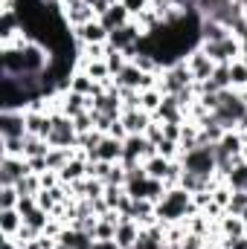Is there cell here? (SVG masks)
Returning a JSON list of instances; mask_svg holds the SVG:
<instances>
[{"instance_id":"1","label":"cell","mask_w":247,"mask_h":249,"mask_svg":"<svg viewBox=\"0 0 247 249\" xmlns=\"http://www.w3.org/2000/svg\"><path fill=\"white\" fill-rule=\"evenodd\" d=\"M154 212H157V220L163 226H175V223L189 220L198 212V206L192 200V191H186L184 186H172L166 188V197L160 203H154Z\"/></svg>"},{"instance_id":"2","label":"cell","mask_w":247,"mask_h":249,"mask_svg":"<svg viewBox=\"0 0 247 249\" xmlns=\"http://www.w3.org/2000/svg\"><path fill=\"white\" fill-rule=\"evenodd\" d=\"M215 113V119L224 124V130H236L239 122H242V116L247 113L245 107V96H242V90H221L218 93V107L212 110Z\"/></svg>"},{"instance_id":"3","label":"cell","mask_w":247,"mask_h":249,"mask_svg":"<svg viewBox=\"0 0 247 249\" xmlns=\"http://www.w3.org/2000/svg\"><path fill=\"white\" fill-rule=\"evenodd\" d=\"M184 171L201 174V177H218V165H215V145H198L192 151H186L181 157Z\"/></svg>"},{"instance_id":"4","label":"cell","mask_w":247,"mask_h":249,"mask_svg":"<svg viewBox=\"0 0 247 249\" xmlns=\"http://www.w3.org/2000/svg\"><path fill=\"white\" fill-rule=\"evenodd\" d=\"M189 87H195V75H192V70L186 67V61L172 64V67H166V70L160 72V90H163L166 96H178V93H184Z\"/></svg>"},{"instance_id":"5","label":"cell","mask_w":247,"mask_h":249,"mask_svg":"<svg viewBox=\"0 0 247 249\" xmlns=\"http://www.w3.org/2000/svg\"><path fill=\"white\" fill-rule=\"evenodd\" d=\"M50 116H53V130H50L47 142L53 148H79V130H76L73 119L64 116L62 110H53Z\"/></svg>"},{"instance_id":"6","label":"cell","mask_w":247,"mask_h":249,"mask_svg":"<svg viewBox=\"0 0 247 249\" xmlns=\"http://www.w3.org/2000/svg\"><path fill=\"white\" fill-rule=\"evenodd\" d=\"M201 50H204L215 64H233L245 55V44H242V38H236V35H230V38H224V41H215V44H201Z\"/></svg>"},{"instance_id":"7","label":"cell","mask_w":247,"mask_h":249,"mask_svg":"<svg viewBox=\"0 0 247 249\" xmlns=\"http://www.w3.org/2000/svg\"><path fill=\"white\" fill-rule=\"evenodd\" d=\"M29 171L26 157H0V186H18Z\"/></svg>"},{"instance_id":"8","label":"cell","mask_w":247,"mask_h":249,"mask_svg":"<svg viewBox=\"0 0 247 249\" xmlns=\"http://www.w3.org/2000/svg\"><path fill=\"white\" fill-rule=\"evenodd\" d=\"M26 136V113L23 110H0V139Z\"/></svg>"},{"instance_id":"9","label":"cell","mask_w":247,"mask_h":249,"mask_svg":"<svg viewBox=\"0 0 247 249\" xmlns=\"http://www.w3.org/2000/svg\"><path fill=\"white\" fill-rule=\"evenodd\" d=\"M186 67L192 70V75H195V81H206V78H212V72H215V61L201 50V47H195L189 55L184 58Z\"/></svg>"},{"instance_id":"10","label":"cell","mask_w":247,"mask_h":249,"mask_svg":"<svg viewBox=\"0 0 247 249\" xmlns=\"http://www.w3.org/2000/svg\"><path fill=\"white\" fill-rule=\"evenodd\" d=\"M93 107V96H82V93H73V90H67L62 93V102H59V110H62L64 116H70V119H76V116H82V113H87Z\"/></svg>"},{"instance_id":"11","label":"cell","mask_w":247,"mask_h":249,"mask_svg":"<svg viewBox=\"0 0 247 249\" xmlns=\"http://www.w3.org/2000/svg\"><path fill=\"white\" fill-rule=\"evenodd\" d=\"M108 29L102 26V20L96 18V20H90V23H84V26H79V29H73V38L79 41V44H108Z\"/></svg>"},{"instance_id":"12","label":"cell","mask_w":247,"mask_h":249,"mask_svg":"<svg viewBox=\"0 0 247 249\" xmlns=\"http://www.w3.org/2000/svg\"><path fill=\"white\" fill-rule=\"evenodd\" d=\"M23 113H26V133L29 136H41V139L50 136V130H53L50 110H23Z\"/></svg>"},{"instance_id":"13","label":"cell","mask_w":247,"mask_h":249,"mask_svg":"<svg viewBox=\"0 0 247 249\" xmlns=\"http://www.w3.org/2000/svg\"><path fill=\"white\" fill-rule=\"evenodd\" d=\"M84 177H87V157H84V151H79L62 171H59V180H62L64 186H73V183H79Z\"/></svg>"},{"instance_id":"14","label":"cell","mask_w":247,"mask_h":249,"mask_svg":"<svg viewBox=\"0 0 247 249\" xmlns=\"http://www.w3.org/2000/svg\"><path fill=\"white\" fill-rule=\"evenodd\" d=\"M64 15V23L70 26V29H79V26H84V23H90V20H96V12L87 6V3H76V6H64L62 9Z\"/></svg>"},{"instance_id":"15","label":"cell","mask_w":247,"mask_h":249,"mask_svg":"<svg viewBox=\"0 0 247 249\" xmlns=\"http://www.w3.org/2000/svg\"><path fill=\"white\" fill-rule=\"evenodd\" d=\"M140 232H143V226L134 220V217H123L120 220V226H117V247L120 249H134V244L140 241Z\"/></svg>"},{"instance_id":"16","label":"cell","mask_w":247,"mask_h":249,"mask_svg":"<svg viewBox=\"0 0 247 249\" xmlns=\"http://www.w3.org/2000/svg\"><path fill=\"white\" fill-rule=\"evenodd\" d=\"M201 44H215V41H224V38H230L233 32L221 23V20H215V18H201Z\"/></svg>"},{"instance_id":"17","label":"cell","mask_w":247,"mask_h":249,"mask_svg":"<svg viewBox=\"0 0 247 249\" xmlns=\"http://www.w3.org/2000/svg\"><path fill=\"white\" fill-rule=\"evenodd\" d=\"M154 119L157 122H186V110L181 107L178 96H166L163 105H160V110L154 113Z\"/></svg>"},{"instance_id":"18","label":"cell","mask_w":247,"mask_h":249,"mask_svg":"<svg viewBox=\"0 0 247 249\" xmlns=\"http://www.w3.org/2000/svg\"><path fill=\"white\" fill-rule=\"evenodd\" d=\"M123 124L128 133H145L148 130V124L154 122V116L151 113H145V110H123Z\"/></svg>"},{"instance_id":"19","label":"cell","mask_w":247,"mask_h":249,"mask_svg":"<svg viewBox=\"0 0 247 249\" xmlns=\"http://www.w3.org/2000/svg\"><path fill=\"white\" fill-rule=\"evenodd\" d=\"M79 70H84L96 84H105V90L114 84V75H111V70H108L105 58H99V61H79Z\"/></svg>"},{"instance_id":"20","label":"cell","mask_w":247,"mask_h":249,"mask_svg":"<svg viewBox=\"0 0 247 249\" xmlns=\"http://www.w3.org/2000/svg\"><path fill=\"white\" fill-rule=\"evenodd\" d=\"M23 226V214L18 209H0V235L3 238H15Z\"/></svg>"},{"instance_id":"21","label":"cell","mask_w":247,"mask_h":249,"mask_svg":"<svg viewBox=\"0 0 247 249\" xmlns=\"http://www.w3.org/2000/svg\"><path fill=\"white\" fill-rule=\"evenodd\" d=\"M218 232H221L227 241H233V238H247L245 235V220H242L239 214H230V212L221 214V220H218Z\"/></svg>"},{"instance_id":"22","label":"cell","mask_w":247,"mask_h":249,"mask_svg":"<svg viewBox=\"0 0 247 249\" xmlns=\"http://www.w3.org/2000/svg\"><path fill=\"white\" fill-rule=\"evenodd\" d=\"M99 20H102V26H105L108 32H114V29L125 26V23H131L134 18H131V12L125 9L123 3H117V6H111V9H108V12H105L102 18H99Z\"/></svg>"},{"instance_id":"23","label":"cell","mask_w":247,"mask_h":249,"mask_svg":"<svg viewBox=\"0 0 247 249\" xmlns=\"http://www.w3.org/2000/svg\"><path fill=\"white\" fill-rule=\"evenodd\" d=\"M245 145H247V136L242 130H227V133L221 136V142H218V148L227 151L230 157H242V154H245Z\"/></svg>"},{"instance_id":"24","label":"cell","mask_w":247,"mask_h":249,"mask_svg":"<svg viewBox=\"0 0 247 249\" xmlns=\"http://www.w3.org/2000/svg\"><path fill=\"white\" fill-rule=\"evenodd\" d=\"M224 183L233 188V191H247V160L242 157L224 177Z\"/></svg>"},{"instance_id":"25","label":"cell","mask_w":247,"mask_h":249,"mask_svg":"<svg viewBox=\"0 0 247 249\" xmlns=\"http://www.w3.org/2000/svg\"><path fill=\"white\" fill-rule=\"evenodd\" d=\"M163 99H166V93H163L160 87H151V90H140V107H143L145 113H151V116L160 110Z\"/></svg>"},{"instance_id":"26","label":"cell","mask_w":247,"mask_h":249,"mask_svg":"<svg viewBox=\"0 0 247 249\" xmlns=\"http://www.w3.org/2000/svg\"><path fill=\"white\" fill-rule=\"evenodd\" d=\"M143 75H145L143 70H137L134 64L128 61V67H125L123 72H120V75H114V84H117V87H131V90H140Z\"/></svg>"},{"instance_id":"27","label":"cell","mask_w":247,"mask_h":249,"mask_svg":"<svg viewBox=\"0 0 247 249\" xmlns=\"http://www.w3.org/2000/svg\"><path fill=\"white\" fill-rule=\"evenodd\" d=\"M143 165H145V174H148V177H154V180H166V177H169V168H172V160L154 154V157L145 160Z\"/></svg>"},{"instance_id":"28","label":"cell","mask_w":247,"mask_h":249,"mask_svg":"<svg viewBox=\"0 0 247 249\" xmlns=\"http://www.w3.org/2000/svg\"><path fill=\"white\" fill-rule=\"evenodd\" d=\"M76 154H79V148H50V154H47V165H50V171H62Z\"/></svg>"},{"instance_id":"29","label":"cell","mask_w":247,"mask_h":249,"mask_svg":"<svg viewBox=\"0 0 247 249\" xmlns=\"http://www.w3.org/2000/svg\"><path fill=\"white\" fill-rule=\"evenodd\" d=\"M50 142L47 139H41V136H29L26 133V139H23V157L26 160H32V157H47L50 154Z\"/></svg>"},{"instance_id":"30","label":"cell","mask_w":247,"mask_h":249,"mask_svg":"<svg viewBox=\"0 0 247 249\" xmlns=\"http://www.w3.org/2000/svg\"><path fill=\"white\" fill-rule=\"evenodd\" d=\"M102 139H105V133L102 130H87V133H79V151H84V154H93L99 145H102Z\"/></svg>"},{"instance_id":"31","label":"cell","mask_w":247,"mask_h":249,"mask_svg":"<svg viewBox=\"0 0 247 249\" xmlns=\"http://www.w3.org/2000/svg\"><path fill=\"white\" fill-rule=\"evenodd\" d=\"M230 84L233 90H247V64L242 58L230 64Z\"/></svg>"},{"instance_id":"32","label":"cell","mask_w":247,"mask_h":249,"mask_svg":"<svg viewBox=\"0 0 247 249\" xmlns=\"http://www.w3.org/2000/svg\"><path fill=\"white\" fill-rule=\"evenodd\" d=\"M105 64H108L111 75H120L125 67H128V55H125V53H120V50H114V47L108 44V55H105Z\"/></svg>"},{"instance_id":"33","label":"cell","mask_w":247,"mask_h":249,"mask_svg":"<svg viewBox=\"0 0 247 249\" xmlns=\"http://www.w3.org/2000/svg\"><path fill=\"white\" fill-rule=\"evenodd\" d=\"M131 64H134L137 70H143V72H163L160 61H157L154 55H148V53H137V55L131 58Z\"/></svg>"},{"instance_id":"34","label":"cell","mask_w":247,"mask_h":249,"mask_svg":"<svg viewBox=\"0 0 247 249\" xmlns=\"http://www.w3.org/2000/svg\"><path fill=\"white\" fill-rule=\"evenodd\" d=\"M15 188L21 191V197H35V194L41 191V174H26Z\"/></svg>"},{"instance_id":"35","label":"cell","mask_w":247,"mask_h":249,"mask_svg":"<svg viewBox=\"0 0 247 249\" xmlns=\"http://www.w3.org/2000/svg\"><path fill=\"white\" fill-rule=\"evenodd\" d=\"M23 139H26V136L0 139V157H23Z\"/></svg>"},{"instance_id":"36","label":"cell","mask_w":247,"mask_h":249,"mask_svg":"<svg viewBox=\"0 0 247 249\" xmlns=\"http://www.w3.org/2000/svg\"><path fill=\"white\" fill-rule=\"evenodd\" d=\"M117 226H120V223H114V220H108V217H99L93 238H96V241H114V238H117Z\"/></svg>"},{"instance_id":"37","label":"cell","mask_w":247,"mask_h":249,"mask_svg":"<svg viewBox=\"0 0 247 249\" xmlns=\"http://www.w3.org/2000/svg\"><path fill=\"white\" fill-rule=\"evenodd\" d=\"M23 223H26V226H32V229H38V232L44 235V229H47V223H50V212L35 209V212H29V214L23 217Z\"/></svg>"},{"instance_id":"38","label":"cell","mask_w":247,"mask_h":249,"mask_svg":"<svg viewBox=\"0 0 247 249\" xmlns=\"http://www.w3.org/2000/svg\"><path fill=\"white\" fill-rule=\"evenodd\" d=\"M21 191L15 186H0V209H18Z\"/></svg>"},{"instance_id":"39","label":"cell","mask_w":247,"mask_h":249,"mask_svg":"<svg viewBox=\"0 0 247 249\" xmlns=\"http://www.w3.org/2000/svg\"><path fill=\"white\" fill-rule=\"evenodd\" d=\"M157 154L166 157V160H181V157H184V148H181V142H175V139H163V142L157 145Z\"/></svg>"},{"instance_id":"40","label":"cell","mask_w":247,"mask_h":249,"mask_svg":"<svg viewBox=\"0 0 247 249\" xmlns=\"http://www.w3.org/2000/svg\"><path fill=\"white\" fill-rule=\"evenodd\" d=\"M212 81L218 90H230V64H215V72H212Z\"/></svg>"},{"instance_id":"41","label":"cell","mask_w":247,"mask_h":249,"mask_svg":"<svg viewBox=\"0 0 247 249\" xmlns=\"http://www.w3.org/2000/svg\"><path fill=\"white\" fill-rule=\"evenodd\" d=\"M212 200L227 212V206H230V200H233V188L227 186V183H218V186L212 188Z\"/></svg>"},{"instance_id":"42","label":"cell","mask_w":247,"mask_h":249,"mask_svg":"<svg viewBox=\"0 0 247 249\" xmlns=\"http://www.w3.org/2000/svg\"><path fill=\"white\" fill-rule=\"evenodd\" d=\"M120 3L131 12V18H140L143 12H148V9H151V0H120Z\"/></svg>"},{"instance_id":"43","label":"cell","mask_w":247,"mask_h":249,"mask_svg":"<svg viewBox=\"0 0 247 249\" xmlns=\"http://www.w3.org/2000/svg\"><path fill=\"white\" fill-rule=\"evenodd\" d=\"M245 209H247V191H233V200H230L227 212L230 214H242Z\"/></svg>"},{"instance_id":"44","label":"cell","mask_w":247,"mask_h":249,"mask_svg":"<svg viewBox=\"0 0 247 249\" xmlns=\"http://www.w3.org/2000/svg\"><path fill=\"white\" fill-rule=\"evenodd\" d=\"M178 249H206V238H204V235H192V232H186V238L181 241V247Z\"/></svg>"},{"instance_id":"45","label":"cell","mask_w":247,"mask_h":249,"mask_svg":"<svg viewBox=\"0 0 247 249\" xmlns=\"http://www.w3.org/2000/svg\"><path fill=\"white\" fill-rule=\"evenodd\" d=\"M181 133H184V122H163V139L181 142Z\"/></svg>"},{"instance_id":"46","label":"cell","mask_w":247,"mask_h":249,"mask_svg":"<svg viewBox=\"0 0 247 249\" xmlns=\"http://www.w3.org/2000/svg\"><path fill=\"white\" fill-rule=\"evenodd\" d=\"M73 124H76V130L79 133H87V130H93L96 127V122H93V113L87 110V113H82V116H76L73 119Z\"/></svg>"},{"instance_id":"47","label":"cell","mask_w":247,"mask_h":249,"mask_svg":"<svg viewBox=\"0 0 247 249\" xmlns=\"http://www.w3.org/2000/svg\"><path fill=\"white\" fill-rule=\"evenodd\" d=\"M15 238H18V241H21V244H29V241H38V238H41V232H38V229H32V226H26V223H23V226H21V232H18V235H15Z\"/></svg>"},{"instance_id":"48","label":"cell","mask_w":247,"mask_h":249,"mask_svg":"<svg viewBox=\"0 0 247 249\" xmlns=\"http://www.w3.org/2000/svg\"><path fill=\"white\" fill-rule=\"evenodd\" d=\"M26 162H29V171H32V174H44V171H50L47 157H32V160H26Z\"/></svg>"},{"instance_id":"49","label":"cell","mask_w":247,"mask_h":249,"mask_svg":"<svg viewBox=\"0 0 247 249\" xmlns=\"http://www.w3.org/2000/svg\"><path fill=\"white\" fill-rule=\"evenodd\" d=\"M35 209H38V200H35V197H21V203H18V212H21L23 217H26L29 212H35Z\"/></svg>"},{"instance_id":"50","label":"cell","mask_w":247,"mask_h":249,"mask_svg":"<svg viewBox=\"0 0 247 249\" xmlns=\"http://www.w3.org/2000/svg\"><path fill=\"white\" fill-rule=\"evenodd\" d=\"M0 249H23V247H21L18 238H3V241H0Z\"/></svg>"},{"instance_id":"51","label":"cell","mask_w":247,"mask_h":249,"mask_svg":"<svg viewBox=\"0 0 247 249\" xmlns=\"http://www.w3.org/2000/svg\"><path fill=\"white\" fill-rule=\"evenodd\" d=\"M90 249H120V247H117V241H96L93 238V247Z\"/></svg>"},{"instance_id":"52","label":"cell","mask_w":247,"mask_h":249,"mask_svg":"<svg viewBox=\"0 0 247 249\" xmlns=\"http://www.w3.org/2000/svg\"><path fill=\"white\" fill-rule=\"evenodd\" d=\"M21 247L23 249H44L41 247V238H38V241H29V244H21Z\"/></svg>"},{"instance_id":"53","label":"cell","mask_w":247,"mask_h":249,"mask_svg":"<svg viewBox=\"0 0 247 249\" xmlns=\"http://www.w3.org/2000/svg\"><path fill=\"white\" fill-rule=\"evenodd\" d=\"M236 130H242V133L247 136V113L242 116V122H239V127H236Z\"/></svg>"},{"instance_id":"54","label":"cell","mask_w":247,"mask_h":249,"mask_svg":"<svg viewBox=\"0 0 247 249\" xmlns=\"http://www.w3.org/2000/svg\"><path fill=\"white\" fill-rule=\"evenodd\" d=\"M239 217H242V220H245V223H247V209H245V212H242V214H239Z\"/></svg>"},{"instance_id":"55","label":"cell","mask_w":247,"mask_h":249,"mask_svg":"<svg viewBox=\"0 0 247 249\" xmlns=\"http://www.w3.org/2000/svg\"><path fill=\"white\" fill-rule=\"evenodd\" d=\"M242 157H245V160H247V145H245V154H242Z\"/></svg>"}]
</instances>
